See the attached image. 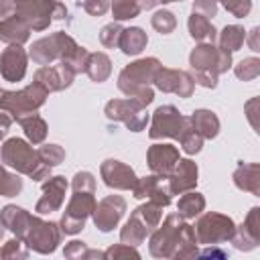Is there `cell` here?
Masks as SVG:
<instances>
[{"mask_svg":"<svg viewBox=\"0 0 260 260\" xmlns=\"http://www.w3.org/2000/svg\"><path fill=\"white\" fill-rule=\"evenodd\" d=\"M87 55H89V51L79 47L75 43V39L69 37L65 30L37 39L28 49V59H32L37 65H51L53 61H63L75 73L85 71Z\"/></svg>","mask_w":260,"mask_h":260,"instance_id":"obj_1","label":"cell"},{"mask_svg":"<svg viewBox=\"0 0 260 260\" xmlns=\"http://www.w3.org/2000/svg\"><path fill=\"white\" fill-rule=\"evenodd\" d=\"M160 67L162 63L156 57H144V59H136L128 63L118 75V89L126 98L136 100L140 106L146 108L154 100V91L150 85Z\"/></svg>","mask_w":260,"mask_h":260,"instance_id":"obj_2","label":"cell"},{"mask_svg":"<svg viewBox=\"0 0 260 260\" xmlns=\"http://www.w3.org/2000/svg\"><path fill=\"white\" fill-rule=\"evenodd\" d=\"M0 160L2 165L14 169L20 175H26L32 181H43L51 177V167H47L39 152L30 146V142L22 138H8L0 146Z\"/></svg>","mask_w":260,"mask_h":260,"instance_id":"obj_3","label":"cell"},{"mask_svg":"<svg viewBox=\"0 0 260 260\" xmlns=\"http://www.w3.org/2000/svg\"><path fill=\"white\" fill-rule=\"evenodd\" d=\"M47 95H49V91L35 81L18 91L0 87V110L8 112L12 116V120H20L28 114H35L47 102Z\"/></svg>","mask_w":260,"mask_h":260,"instance_id":"obj_4","label":"cell"},{"mask_svg":"<svg viewBox=\"0 0 260 260\" xmlns=\"http://www.w3.org/2000/svg\"><path fill=\"white\" fill-rule=\"evenodd\" d=\"M187 219H183L179 213H169L162 223L154 228L148 242V252L154 258H173L175 250L181 240V232Z\"/></svg>","mask_w":260,"mask_h":260,"instance_id":"obj_5","label":"cell"},{"mask_svg":"<svg viewBox=\"0 0 260 260\" xmlns=\"http://www.w3.org/2000/svg\"><path fill=\"white\" fill-rule=\"evenodd\" d=\"M234 228H236L234 219L217 211H207L203 215L199 213V219L193 225L197 244H203V246H219L223 242H230Z\"/></svg>","mask_w":260,"mask_h":260,"instance_id":"obj_6","label":"cell"},{"mask_svg":"<svg viewBox=\"0 0 260 260\" xmlns=\"http://www.w3.org/2000/svg\"><path fill=\"white\" fill-rule=\"evenodd\" d=\"M95 203L98 201H95V193L93 191H73L65 211H63V217L59 221L61 232L67 234V236L79 234L85 228L87 217L93 213Z\"/></svg>","mask_w":260,"mask_h":260,"instance_id":"obj_7","label":"cell"},{"mask_svg":"<svg viewBox=\"0 0 260 260\" xmlns=\"http://www.w3.org/2000/svg\"><path fill=\"white\" fill-rule=\"evenodd\" d=\"M187 128H191V118L183 116L175 106L167 104V106H158L154 110L152 120H150L148 136L152 140H158V138H175V140H179L181 134Z\"/></svg>","mask_w":260,"mask_h":260,"instance_id":"obj_8","label":"cell"},{"mask_svg":"<svg viewBox=\"0 0 260 260\" xmlns=\"http://www.w3.org/2000/svg\"><path fill=\"white\" fill-rule=\"evenodd\" d=\"M189 65H191V71L221 75L232 67V53L215 47L213 43H199L189 53Z\"/></svg>","mask_w":260,"mask_h":260,"instance_id":"obj_9","label":"cell"},{"mask_svg":"<svg viewBox=\"0 0 260 260\" xmlns=\"http://www.w3.org/2000/svg\"><path fill=\"white\" fill-rule=\"evenodd\" d=\"M61 238H63V232H61L59 223L47 221V219H41L35 215L22 242L28 250H32L37 254H53L57 250V246L61 244Z\"/></svg>","mask_w":260,"mask_h":260,"instance_id":"obj_10","label":"cell"},{"mask_svg":"<svg viewBox=\"0 0 260 260\" xmlns=\"http://www.w3.org/2000/svg\"><path fill=\"white\" fill-rule=\"evenodd\" d=\"M104 114L112 122L126 124V128L132 130V132H140L148 124L146 108L140 106L136 100H130V98H126V100H110L106 104V108H104Z\"/></svg>","mask_w":260,"mask_h":260,"instance_id":"obj_11","label":"cell"},{"mask_svg":"<svg viewBox=\"0 0 260 260\" xmlns=\"http://www.w3.org/2000/svg\"><path fill=\"white\" fill-rule=\"evenodd\" d=\"M152 85L162 93H175L179 98H191L195 89V81L191 73L183 69H171V67H160L154 75Z\"/></svg>","mask_w":260,"mask_h":260,"instance_id":"obj_12","label":"cell"},{"mask_svg":"<svg viewBox=\"0 0 260 260\" xmlns=\"http://www.w3.org/2000/svg\"><path fill=\"white\" fill-rule=\"evenodd\" d=\"M126 213V199L120 195H106L95 203V209L91 213V219L100 232H112L118 228L120 219Z\"/></svg>","mask_w":260,"mask_h":260,"instance_id":"obj_13","label":"cell"},{"mask_svg":"<svg viewBox=\"0 0 260 260\" xmlns=\"http://www.w3.org/2000/svg\"><path fill=\"white\" fill-rule=\"evenodd\" d=\"M75 75H77V73H75L67 63L59 61L57 65H41V67L35 71L32 81L39 83L41 87H45V89L51 93V91L67 89V87L73 83Z\"/></svg>","mask_w":260,"mask_h":260,"instance_id":"obj_14","label":"cell"},{"mask_svg":"<svg viewBox=\"0 0 260 260\" xmlns=\"http://www.w3.org/2000/svg\"><path fill=\"white\" fill-rule=\"evenodd\" d=\"M132 193L136 199H146L152 203H158L167 207L171 203V191H169V181L162 175H148L142 179H136V185L132 187Z\"/></svg>","mask_w":260,"mask_h":260,"instance_id":"obj_15","label":"cell"},{"mask_svg":"<svg viewBox=\"0 0 260 260\" xmlns=\"http://www.w3.org/2000/svg\"><path fill=\"white\" fill-rule=\"evenodd\" d=\"M100 175L110 189H118V191H132L138 179L130 165L116 158H106L100 167Z\"/></svg>","mask_w":260,"mask_h":260,"instance_id":"obj_16","label":"cell"},{"mask_svg":"<svg viewBox=\"0 0 260 260\" xmlns=\"http://www.w3.org/2000/svg\"><path fill=\"white\" fill-rule=\"evenodd\" d=\"M28 65V53L22 49V45H8L0 53V73L6 81H22L26 75Z\"/></svg>","mask_w":260,"mask_h":260,"instance_id":"obj_17","label":"cell"},{"mask_svg":"<svg viewBox=\"0 0 260 260\" xmlns=\"http://www.w3.org/2000/svg\"><path fill=\"white\" fill-rule=\"evenodd\" d=\"M65 191H67V181L61 175L49 177L43 183V195L35 205V211L39 215H47L53 211H59L63 201H65Z\"/></svg>","mask_w":260,"mask_h":260,"instance_id":"obj_18","label":"cell"},{"mask_svg":"<svg viewBox=\"0 0 260 260\" xmlns=\"http://www.w3.org/2000/svg\"><path fill=\"white\" fill-rule=\"evenodd\" d=\"M199 177V169L197 162H193L191 158H179L175 169L167 175L169 181V191L171 195H181L185 191H191L197 187V179Z\"/></svg>","mask_w":260,"mask_h":260,"instance_id":"obj_19","label":"cell"},{"mask_svg":"<svg viewBox=\"0 0 260 260\" xmlns=\"http://www.w3.org/2000/svg\"><path fill=\"white\" fill-rule=\"evenodd\" d=\"M179 158H181L179 148L173 146V144L156 142V144L148 146V150H146V162H148L150 171L156 173V175H162V177H167L175 169Z\"/></svg>","mask_w":260,"mask_h":260,"instance_id":"obj_20","label":"cell"},{"mask_svg":"<svg viewBox=\"0 0 260 260\" xmlns=\"http://www.w3.org/2000/svg\"><path fill=\"white\" fill-rule=\"evenodd\" d=\"M32 217L35 215H30L24 207H18V205H4L0 211V221L4 223V228L20 240L26 236V232L32 223Z\"/></svg>","mask_w":260,"mask_h":260,"instance_id":"obj_21","label":"cell"},{"mask_svg":"<svg viewBox=\"0 0 260 260\" xmlns=\"http://www.w3.org/2000/svg\"><path fill=\"white\" fill-rule=\"evenodd\" d=\"M28 39H30V26L22 18L10 14L0 20V41L8 45H24Z\"/></svg>","mask_w":260,"mask_h":260,"instance_id":"obj_22","label":"cell"},{"mask_svg":"<svg viewBox=\"0 0 260 260\" xmlns=\"http://www.w3.org/2000/svg\"><path fill=\"white\" fill-rule=\"evenodd\" d=\"M232 179L240 191L260 195V165L258 162H240Z\"/></svg>","mask_w":260,"mask_h":260,"instance_id":"obj_23","label":"cell"},{"mask_svg":"<svg viewBox=\"0 0 260 260\" xmlns=\"http://www.w3.org/2000/svg\"><path fill=\"white\" fill-rule=\"evenodd\" d=\"M191 126H193V130L205 140H211V138H215L217 134H219V118L215 116V112H211V110H205V108H199V110H195L191 116Z\"/></svg>","mask_w":260,"mask_h":260,"instance_id":"obj_24","label":"cell"},{"mask_svg":"<svg viewBox=\"0 0 260 260\" xmlns=\"http://www.w3.org/2000/svg\"><path fill=\"white\" fill-rule=\"evenodd\" d=\"M146 43H148V37L140 26H128V28H122V32H120L118 49L124 55L134 57V55H140L146 49Z\"/></svg>","mask_w":260,"mask_h":260,"instance_id":"obj_25","label":"cell"},{"mask_svg":"<svg viewBox=\"0 0 260 260\" xmlns=\"http://www.w3.org/2000/svg\"><path fill=\"white\" fill-rule=\"evenodd\" d=\"M187 28H189L191 39L197 43H215L217 41L215 26L209 22V18H205L197 12H191V16L187 20Z\"/></svg>","mask_w":260,"mask_h":260,"instance_id":"obj_26","label":"cell"},{"mask_svg":"<svg viewBox=\"0 0 260 260\" xmlns=\"http://www.w3.org/2000/svg\"><path fill=\"white\" fill-rule=\"evenodd\" d=\"M83 73H87V77H89L91 81L102 83V81H106V79L112 75V59H110L106 53H102V51L89 53Z\"/></svg>","mask_w":260,"mask_h":260,"instance_id":"obj_27","label":"cell"},{"mask_svg":"<svg viewBox=\"0 0 260 260\" xmlns=\"http://www.w3.org/2000/svg\"><path fill=\"white\" fill-rule=\"evenodd\" d=\"M205 209V197L197 191H185L181 193L179 201H177V213L183 217V219H193L197 217L201 211Z\"/></svg>","mask_w":260,"mask_h":260,"instance_id":"obj_28","label":"cell"},{"mask_svg":"<svg viewBox=\"0 0 260 260\" xmlns=\"http://www.w3.org/2000/svg\"><path fill=\"white\" fill-rule=\"evenodd\" d=\"M16 122L22 126L24 136H26V140H28L30 144H41V142H45L49 128H47V122H45L37 112H35V114H28V116H24V118H20V120H16Z\"/></svg>","mask_w":260,"mask_h":260,"instance_id":"obj_29","label":"cell"},{"mask_svg":"<svg viewBox=\"0 0 260 260\" xmlns=\"http://www.w3.org/2000/svg\"><path fill=\"white\" fill-rule=\"evenodd\" d=\"M146 236H150L148 228H146L134 213H130L128 221H126L124 228L120 230V242H124V244H128V246H140V244L146 240Z\"/></svg>","mask_w":260,"mask_h":260,"instance_id":"obj_30","label":"cell"},{"mask_svg":"<svg viewBox=\"0 0 260 260\" xmlns=\"http://www.w3.org/2000/svg\"><path fill=\"white\" fill-rule=\"evenodd\" d=\"M244 41H246V30H244V26H240V24H228V26H223L221 32L217 35L219 49L230 51V53L242 49Z\"/></svg>","mask_w":260,"mask_h":260,"instance_id":"obj_31","label":"cell"},{"mask_svg":"<svg viewBox=\"0 0 260 260\" xmlns=\"http://www.w3.org/2000/svg\"><path fill=\"white\" fill-rule=\"evenodd\" d=\"M22 191V179L18 173H10L6 165L0 162V197H16Z\"/></svg>","mask_w":260,"mask_h":260,"instance_id":"obj_32","label":"cell"},{"mask_svg":"<svg viewBox=\"0 0 260 260\" xmlns=\"http://www.w3.org/2000/svg\"><path fill=\"white\" fill-rule=\"evenodd\" d=\"M63 256L69 260H89V258H104L102 250H89L85 242L73 240L63 248Z\"/></svg>","mask_w":260,"mask_h":260,"instance_id":"obj_33","label":"cell"},{"mask_svg":"<svg viewBox=\"0 0 260 260\" xmlns=\"http://www.w3.org/2000/svg\"><path fill=\"white\" fill-rule=\"evenodd\" d=\"M110 8H112V16L116 22L136 18L140 14V6L136 0H112Z\"/></svg>","mask_w":260,"mask_h":260,"instance_id":"obj_34","label":"cell"},{"mask_svg":"<svg viewBox=\"0 0 260 260\" xmlns=\"http://www.w3.org/2000/svg\"><path fill=\"white\" fill-rule=\"evenodd\" d=\"M230 242L236 246V250H242V252H250V250H254V248L260 244V240L254 238V236L246 230L244 223H240V225L234 228V234H232Z\"/></svg>","mask_w":260,"mask_h":260,"instance_id":"obj_35","label":"cell"},{"mask_svg":"<svg viewBox=\"0 0 260 260\" xmlns=\"http://www.w3.org/2000/svg\"><path fill=\"white\" fill-rule=\"evenodd\" d=\"M150 24L156 32L160 35H171L175 28H177V18L171 10H156L152 16H150Z\"/></svg>","mask_w":260,"mask_h":260,"instance_id":"obj_36","label":"cell"},{"mask_svg":"<svg viewBox=\"0 0 260 260\" xmlns=\"http://www.w3.org/2000/svg\"><path fill=\"white\" fill-rule=\"evenodd\" d=\"M234 73L242 81H252L260 75V59L258 57H246L238 65H234Z\"/></svg>","mask_w":260,"mask_h":260,"instance_id":"obj_37","label":"cell"},{"mask_svg":"<svg viewBox=\"0 0 260 260\" xmlns=\"http://www.w3.org/2000/svg\"><path fill=\"white\" fill-rule=\"evenodd\" d=\"M39 156H41V160L47 165V167H57V165H61L63 160H65V150H63V146H59V144H45V146H41L39 150Z\"/></svg>","mask_w":260,"mask_h":260,"instance_id":"obj_38","label":"cell"},{"mask_svg":"<svg viewBox=\"0 0 260 260\" xmlns=\"http://www.w3.org/2000/svg\"><path fill=\"white\" fill-rule=\"evenodd\" d=\"M120 258H132V260H140V252L136 250V246H128L124 242L110 246L104 252V260H120Z\"/></svg>","mask_w":260,"mask_h":260,"instance_id":"obj_39","label":"cell"},{"mask_svg":"<svg viewBox=\"0 0 260 260\" xmlns=\"http://www.w3.org/2000/svg\"><path fill=\"white\" fill-rule=\"evenodd\" d=\"M0 258L4 260H14V258H28V250H24V242L20 238H12L8 240L2 248H0Z\"/></svg>","mask_w":260,"mask_h":260,"instance_id":"obj_40","label":"cell"},{"mask_svg":"<svg viewBox=\"0 0 260 260\" xmlns=\"http://www.w3.org/2000/svg\"><path fill=\"white\" fill-rule=\"evenodd\" d=\"M120 32H122V26L120 22H108L106 26H102L100 30V43L106 47V49H116L118 47V41H120Z\"/></svg>","mask_w":260,"mask_h":260,"instance_id":"obj_41","label":"cell"},{"mask_svg":"<svg viewBox=\"0 0 260 260\" xmlns=\"http://www.w3.org/2000/svg\"><path fill=\"white\" fill-rule=\"evenodd\" d=\"M179 142H181V148H183L187 154H197V152L201 150V146H203V138L193 130V126L187 128V130L181 134Z\"/></svg>","mask_w":260,"mask_h":260,"instance_id":"obj_42","label":"cell"},{"mask_svg":"<svg viewBox=\"0 0 260 260\" xmlns=\"http://www.w3.org/2000/svg\"><path fill=\"white\" fill-rule=\"evenodd\" d=\"M71 189L73 191H93L95 193V177L89 171H79L71 179Z\"/></svg>","mask_w":260,"mask_h":260,"instance_id":"obj_43","label":"cell"},{"mask_svg":"<svg viewBox=\"0 0 260 260\" xmlns=\"http://www.w3.org/2000/svg\"><path fill=\"white\" fill-rule=\"evenodd\" d=\"M219 2H221L223 8H225L230 14H234L236 18H244V16H248L250 10H252V0H219Z\"/></svg>","mask_w":260,"mask_h":260,"instance_id":"obj_44","label":"cell"},{"mask_svg":"<svg viewBox=\"0 0 260 260\" xmlns=\"http://www.w3.org/2000/svg\"><path fill=\"white\" fill-rule=\"evenodd\" d=\"M77 4L91 16H102L110 8V0H77Z\"/></svg>","mask_w":260,"mask_h":260,"instance_id":"obj_45","label":"cell"},{"mask_svg":"<svg viewBox=\"0 0 260 260\" xmlns=\"http://www.w3.org/2000/svg\"><path fill=\"white\" fill-rule=\"evenodd\" d=\"M242 223L246 225V230H248L254 238H258V240H260V207H252V209L248 211V215H246V219H244Z\"/></svg>","mask_w":260,"mask_h":260,"instance_id":"obj_46","label":"cell"},{"mask_svg":"<svg viewBox=\"0 0 260 260\" xmlns=\"http://www.w3.org/2000/svg\"><path fill=\"white\" fill-rule=\"evenodd\" d=\"M193 12L209 18L217 14V0H193Z\"/></svg>","mask_w":260,"mask_h":260,"instance_id":"obj_47","label":"cell"},{"mask_svg":"<svg viewBox=\"0 0 260 260\" xmlns=\"http://www.w3.org/2000/svg\"><path fill=\"white\" fill-rule=\"evenodd\" d=\"M24 2H30V0H0V16H4V18L10 16L14 12V8Z\"/></svg>","mask_w":260,"mask_h":260,"instance_id":"obj_48","label":"cell"},{"mask_svg":"<svg viewBox=\"0 0 260 260\" xmlns=\"http://www.w3.org/2000/svg\"><path fill=\"white\" fill-rule=\"evenodd\" d=\"M258 37H260V28H258V26H254L250 32H246V41H248V45H250V49H252L254 53H258V51H260Z\"/></svg>","mask_w":260,"mask_h":260,"instance_id":"obj_49","label":"cell"},{"mask_svg":"<svg viewBox=\"0 0 260 260\" xmlns=\"http://www.w3.org/2000/svg\"><path fill=\"white\" fill-rule=\"evenodd\" d=\"M197 256H201V258H228V252H223V250H217L215 246H207L203 252H197Z\"/></svg>","mask_w":260,"mask_h":260,"instance_id":"obj_50","label":"cell"},{"mask_svg":"<svg viewBox=\"0 0 260 260\" xmlns=\"http://www.w3.org/2000/svg\"><path fill=\"white\" fill-rule=\"evenodd\" d=\"M10 126H12V116H8V114H4V112L0 110V140L8 134Z\"/></svg>","mask_w":260,"mask_h":260,"instance_id":"obj_51","label":"cell"},{"mask_svg":"<svg viewBox=\"0 0 260 260\" xmlns=\"http://www.w3.org/2000/svg\"><path fill=\"white\" fill-rule=\"evenodd\" d=\"M136 2H138L140 10H152L158 4V0H136Z\"/></svg>","mask_w":260,"mask_h":260,"instance_id":"obj_52","label":"cell"},{"mask_svg":"<svg viewBox=\"0 0 260 260\" xmlns=\"http://www.w3.org/2000/svg\"><path fill=\"white\" fill-rule=\"evenodd\" d=\"M4 230H6V228H4V223L0 221V240H2V236H4Z\"/></svg>","mask_w":260,"mask_h":260,"instance_id":"obj_53","label":"cell"},{"mask_svg":"<svg viewBox=\"0 0 260 260\" xmlns=\"http://www.w3.org/2000/svg\"><path fill=\"white\" fill-rule=\"evenodd\" d=\"M158 2H162V4H171V2H179V0H158Z\"/></svg>","mask_w":260,"mask_h":260,"instance_id":"obj_54","label":"cell"}]
</instances>
